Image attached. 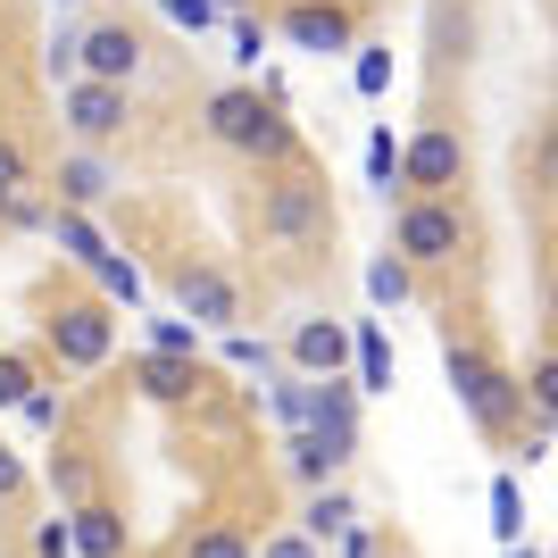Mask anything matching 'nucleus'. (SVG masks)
<instances>
[{
	"instance_id": "23",
	"label": "nucleus",
	"mask_w": 558,
	"mask_h": 558,
	"mask_svg": "<svg viewBox=\"0 0 558 558\" xmlns=\"http://www.w3.org/2000/svg\"><path fill=\"white\" fill-rule=\"evenodd\" d=\"M93 276H100V292H109V301H125V308L142 301V276H134V267H125L117 251H100V258H93Z\"/></svg>"
},
{
	"instance_id": "29",
	"label": "nucleus",
	"mask_w": 558,
	"mask_h": 558,
	"mask_svg": "<svg viewBox=\"0 0 558 558\" xmlns=\"http://www.w3.org/2000/svg\"><path fill=\"white\" fill-rule=\"evenodd\" d=\"M50 484L68 492V500H84V492H93V475H84V459H50Z\"/></svg>"
},
{
	"instance_id": "34",
	"label": "nucleus",
	"mask_w": 558,
	"mask_h": 558,
	"mask_svg": "<svg viewBox=\"0 0 558 558\" xmlns=\"http://www.w3.org/2000/svg\"><path fill=\"white\" fill-rule=\"evenodd\" d=\"M192 558H251V550H242V534H201Z\"/></svg>"
},
{
	"instance_id": "24",
	"label": "nucleus",
	"mask_w": 558,
	"mask_h": 558,
	"mask_svg": "<svg viewBox=\"0 0 558 558\" xmlns=\"http://www.w3.org/2000/svg\"><path fill=\"white\" fill-rule=\"evenodd\" d=\"M75 43H84V25H59V34L43 43V68L59 75V84H75Z\"/></svg>"
},
{
	"instance_id": "33",
	"label": "nucleus",
	"mask_w": 558,
	"mask_h": 558,
	"mask_svg": "<svg viewBox=\"0 0 558 558\" xmlns=\"http://www.w3.org/2000/svg\"><path fill=\"white\" fill-rule=\"evenodd\" d=\"M17 184H25V150H17V142H0V201H9Z\"/></svg>"
},
{
	"instance_id": "40",
	"label": "nucleus",
	"mask_w": 558,
	"mask_h": 558,
	"mask_svg": "<svg viewBox=\"0 0 558 558\" xmlns=\"http://www.w3.org/2000/svg\"><path fill=\"white\" fill-rule=\"evenodd\" d=\"M59 9H68V0H59Z\"/></svg>"
},
{
	"instance_id": "9",
	"label": "nucleus",
	"mask_w": 558,
	"mask_h": 558,
	"mask_svg": "<svg viewBox=\"0 0 558 558\" xmlns=\"http://www.w3.org/2000/svg\"><path fill=\"white\" fill-rule=\"evenodd\" d=\"M175 301H184L192 326H242V301H233V283L217 267H184L175 276Z\"/></svg>"
},
{
	"instance_id": "25",
	"label": "nucleus",
	"mask_w": 558,
	"mask_h": 558,
	"mask_svg": "<svg viewBox=\"0 0 558 558\" xmlns=\"http://www.w3.org/2000/svg\"><path fill=\"white\" fill-rule=\"evenodd\" d=\"M267 400H276L283 425H301V417H308V375H276V384H267Z\"/></svg>"
},
{
	"instance_id": "10",
	"label": "nucleus",
	"mask_w": 558,
	"mask_h": 558,
	"mask_svg": "<svg viewBox=\"0 0 558 558\" xmlns=\"http://www.w3.org/2000/svg\"><path fill=\"white\" fill-rule=\"evenodd\" d=\"M134 59H142V43L125 34V25H93V34L75 43V68H93L100 84H117V75H134Z\"/></svg>"
},
{
	"instance_id": "37",
	"label": "nucleus",
	"mask_w": 558,
	"mask_h": 558,
	"mask_svg": "<svg viewBox=\"0 0 558 558\" xmlns=\"http://www.w3.org/2000/svg\"><path fill=\"white\" fill-rule=\"evenodd\" d=\"M258 50H267V34H258V25H233V59H251V68H258Z\"/></svg>"
},
{
	"instance_id": "14",
	"label": "nucleus",
	"mask_w": 558,
	"mask_h": 558,
	"mask_svg": "<svg viewBox=\"0 0 558 558\" xmlns=\"http://www.w3.org/2000/svg\"><path fill=\"white\" fill-rule=\"evenodd\" d=\"M350 359H359V392H392V342H384V326L350 333Z\"/></svg>"
},
{
	"instance_id": "17",
	"label": "nucleus",
	"mask_w": 558,
	"mask_h": 558,
	"mask_svg": "<svg viewBox=\"0 0 558 558\" xmlns=\"http://www.w3.org/2000/svg\"><path fill=\"white\" fill-rule=\"evenodd\" d=\"M59 192H68V209H93V201H109V167L100 159H68L59 167Z\"/></svg>"
},
{
	"instance_id": "1",
	"label": "nucleus",
	"mask_w": 558,
	"mask_h": 558,
	"mask_svg": "<svg viewBox=\"0 0 558 558\" xmlns=\"http://www.w3.org/2000/svg\"><path fill=\"white\" fill-rule=\"evenodd\" d=\"M258 226L276 233L283 251H317L333 233V201L317 175H283V184H267V209H258Z\"/></svg>"
},
{
	"instance_id": "6",
	"label": "nucleus",
	"mask_w": 558,
	"mask_h": 558,
	"mask_svg": "<svg viewBox=\"0 0 558 558\" xmlns=\"http://www.w3.org/2000/svg\"><path fill=\"white\" fill-rule=\"evenodd\" d=\"M109 342H117V326H109V308H93V301H75V308L50 317V350H59L68 367H100Z\"/></svg>"
},
{
	"instance_id": "19",
	"label": "nucleus",
	"mask_w": 558,
	"mask_h": 558,
	"mask_svg": "<svg viewBox=\"0 0 558 558\" xmlns=\"http://www.w3.org/2000/svg\"><path fill=\"white\" fill-rule=\"evenodd\" d=\"M492 534L500 542L525 534V492H517V475H492Z\"/></svg>"
},
{
	"instance_id": "11",
	"label": "nucleus",
	"mask_w": 558,
	"mask_h": 558,
	"mask_svg": "<svg viewBox=\"0 0 558 558\" xmlns=\"http://www.w3.org/2000/svg\"><path fill=\"white\" fill-rule=\"evenodd\" d=\"M292 359H301V375H333L350 359V333L333 326V317H301V326H292Z\"/></svg>"
},
{
	"instance_id": "41",
	"label": "nucleus",
	"mask_w": 558,
	"mask_h": 558,
	"mask_svg": "<svg viewBox=\"0 0 558 558\" xmlns=\"http://www.w3.org/2000/svg\"><path fill=\"white\" fill-rule=\"evenodd\" d=\"M367 558H375V550H367Z\"/></svg>"
},
{
	"instance_id": "12",
	"label": "nucleus",
	"mask_w": 558,
	"mask_h": 558,
	"mask_svg": "<svg viewBox=\"0 0 558 558\" xmlns=\"http://www.w3.org/2000/svg\"><path fill=\"white\" fill-rule=\"evenodd\" d=\"M68 550H84V558H117V550H125V525H117L100 500H75V517H68Z\"/></svg>"
},
{
	"instance_id": "39",
	"label": "nucleus",
	"mask_w": 558,
	"mask_h": 558,
	"mask_svg": "<svg viewBox=\"0 0 558 558\" xmlns=\"http://www.w3.org/2000/svg\"><path fill=\"white\" fill-rule=\"evenodd\" d=\"M509 558H542V550H525V542H509Z\"/></svg>"
},
{
	"instance_id": "15",
	"label": "nucleus",
	"mask_w": 558,
	"mask_h": 558,
	"mask_svg": "<svg viewBox=\"0 0 558 558\" xmlns=\"http://www.w3.org/2000/svg\"><path fill=\"white\" fill-rule=\"evenodd\" d=\"M192 384H201V367L175 359V350H150V359H142V392H150V400H184Z\"/></svg>"
},
{
	"instance_id": "22",
	"label": "nucleus",
	"mask_w": 558,
	"mask_h": 558,
	"mask_svg": "<svg viewBox=\"0 0 558 558\" xmlns=\"http://www.w3.org/2000/svg\"><path fill=\"white\" fill-rule=\"evenodd\" d=\"M367 292H375V308H400V301H409V258H375Z\"/></svg>"
},
{
	"instance_id": "2",
	"label": "nucleus",
	"mask_w": 558,
	"mask_h": 558,
	"mask_svg": "<svg viewBox=\"0 0 558 558\" xmlns=\"http://www.w3.org/2000/svg\"><path fill=\"white\" fill-rule=\"evenodd\" d=\"M209 134L233 142V150H251V159H283V150H292V125L276 117V93H217Z\"/></svg>"
},
{
	"instance_id": "20",
	"label": "nucleus",
	"mask_w": 558,
	"mask_h": 558,
	"mask_svg": "<svg viewBox=\"0 0 558 558\" xmlns=\"http://www.w3.org/2000/svg\"><path fill=\"white\" fill-rule=\"evenodd\" d=\"M350 517H359V509H350L342 492H317V500H308V517H301V534H308V542H326V534H342Z\"/></svg>"
},
{
	"instance_id": "18",
	"label": "nucleus",
	"mask_w": 558,
	"mask_h": 558,
	"mask_svg": "<svg viewBox=\"0 0 558 558\" xmlns=\"http://www.w3.org/2000/svg\"><path fill=\"white\" fill-rule=\"evenodd\" d=\"M50 233H59V251H68L75 267H93V258L109 251V242H100V233L84 226V217H75V209H50Z\"/></svg>"
},
{
	"instance_id": "32",
	"label": "nucleus",
	"mask_w": 558,
	"mask_h": 558,
	"mask_svg": "<svg viewBox=\"0 0 558 558\" xmlns=\"http://www.w3.org/2000/svg\"><path fill=\"white\" fill-rule=\"evenodd\" d=\"M167 17L184 25V34H201V25H209V17H217V0H167Z\"/></svg>"
},
{
	"instance_id": "7",
	"label": "nucleus",
	"mask_w": 558,
	"mask_h": 558,
	"mask_svg": "<svg viewBox=\"0 0 558 558\" xmlns=\"http://www.w3.org/2000/svg\"><path fill=\"white\" fill-rule=\"evenodd\" d=\"M459 167H466L459 134L434 125V134H417L409 150H400V184H409V192H450V184H459Z\"/></svg>"
},
{
	"instance_id": "3",
	"label": "nucleus",
	"mask_w": 558,
	"mask_h": 558,
	"mask_svg": "<svg viewBox=\"0 0 558 558\" xmlns=\"http://www.w3.org/2000/svg\"><path fill=\"white\" fill-rule=\"evenodd\" d=\"M450 392H459V409H466L475 425H492V434H500V425L525 409L517 375H509V367H492L484 350H466V342H450Z\"/></svg>"
},
{
	"instance_id": "36",
	"label": "nucleus",
	"mask_w": 558,
	"mask_h": 558,
	"mask_svg": "<svg viewBox=\"0 0 558 558\" xmlns=\"http://www.w3.org/2000/svg\"><path fill=\"white\" fill-rule=\"evenodd\" d=\"M258 558H317V542H308V534H283V542H267Z\"/></svg>"
},
{
	"instance_id": "31",
	"label": "nucleus",
	"mask_w": 558,
	"mask_h": 558,
	"mask_svg": "<svg viewBox=\"0 0 558 558\" xmlns=\"http://www.w3.org/2000/svg\"><path fill=\"white\" fill-rule=\"evenodd\" d=\"M150 342L175 350V359H192V326H184V317H159V326H150Z\"/></svg>"
},
{
	"instance_id": "4",
	"label": "nucleus",
	"mask_w": 558,
	"mask_h": 558,
	"mask_svg": "<svg viewBox=\"0 0 558 558\" xmlns=\"http://www.w3.org/2000/svg\"><path fill=\"white\" fill-rule=\"evenodd\" d=\"M459 209H450V201H417V209H400V258H409V267H442V258H459Z\"/></svg>"
},
{
	"instance_id": "5",
	"label": "nucleus",
	"mask_w": 558,
	"mask_h": 558,
	"mask_svg": "<svg viewBox=\"0 0 558 558\" xmlns=\"http://www.w3.org/2000/svg\"><path fill=\"white\" fill-rule=\"evenodd\" d=\"M308 434H317V442H333L350 459V450H359V400H350V384L342 375H308Z\"/></svg>"
},
{
	"instance_id": "21",
	"label": "nucleus",
	"mask_w": 558,
	"mask_h": 558,
	"mask_svg": "<svg viewBox=\"0 0 558 558\" xmlns=\"http://www.w3.org/2000/svg\"><path fill=\"white\" fill-rule=\"evenodd\" d=\"M367 184L384 192V201H392V192H409V184H400V142H392V134L367 142Z\"/></svg>"
},
{
	"instance_id": "35",
	"label": "nucleus",
	"mask_w": 558,
	"mask_h": 558,
	"mask_svg": "<svg viewBox=\"0 0 558 558\" xmlns=\"http://www.w3.org/2000/svg\"><path fill=\"white\" fill-rule=\"evenodd\" d=\"M517 392H534V409L550 417V400H558V375H550V359H542V367H534V384H517Z\"/></svg>"
},
{
	"instance_id": "8",
	"label": "nucleus",
	"mask_w": 558,
	"mask_h": 558,
	"mask_svg": "<svg viewBox=\"0 0 558 558\" xmlns=\"http://www.w3.org/2000/svg\"><path fill=\"white\" fill-rule=\"evenodd\" d=\"M59 109H68V125H75L84 142H109L117 125H125V93H117V84H100V75H75Z\"/></svg>"
},
{
	"instance_id": "27",
	"label": "nucleus",
	"mask_w": 558,
	"mask_h": 558,
	"mask_svg": "<svg viewBox=\"0 0 558 558\" xmlns=\"http://www.w3.org/2000/svg\"><path fill=\"white\" fill-rule=\"evenodd\" d=\"M25 392H34V367H25V359H0V409H17Z\"/></svg>"
},
{
	"instance_id": "30",
	"label": "nucleus",
	"mask_w": 558,
	"mask_h": 558,
	"mask_svg": "<svg viewBox=\"0 0 558 558\" xmlns=\"http://www.w3.org/2000/svg\"><path fill=\"white\" fill-rule=\"evenodd\" d=\"M226 359L233 367H267V342H251L242 326H226Z\"/></svg>"
},
{
	"instance_id": "13",
	"label": "nucleus",
	"mask_w": 558,
	"mask_h": 558,
	"mask_svg": "<svg viewBox=\"0 0 558 558\" xmlns=\"http://www.w3.org/2000/svg\"><path fill=\"white\" fill-rule=\"evenodd\" d=\"M283 34H292L301 50H317V59H326V50H350V17H342V9H317V0H308V9H292V17H283Z\"/></svg>"
},
{
	"instance_id": "26",
	"label": "nucleus",
	"mask_w": 558,
	"mask_h": 558,
	"mask_svg": "<svg viewBox=\"0 0 558 558\" xmlns=\"http://www.w3.org/2000/svg\"><path fill=\"white\" fill-rule=\"evenodd\" d=\"M384 84H392V50H359V93H384Z\"/></svg>"
},
{
	"instance_id": "28",
	"label": "nucleus",
	"mask_w": 558,
	"mask_h": 558,
	"mask_svg": "<svg viewBox=\"0 0 558 558\" xmlns=\"http://www.w3.org/2000/svg\"><path fill=\"white\" fill-rule=\"evenodd\" d=\"M17 409H25V425H34V434H59V392H25Z\"/></svg>"
},
{
	"instance_id": "16",
	"label": "nucleus",
	"mask_w": 558,
	"mask_h": 558,
	"mask_svg": "<svg viewBox=\"0 0 558 558\" xmlns=\"http://www.w3.org/2000/svg\"><path fill=\"white\" fill-rule=\"evenodd\" d=\"M292 475H301V484H333V475H342V450L333 442H317V434H308V425H292Z\"/></svg>"
},
{
	"instance_id": "38",
	"label": "nucleus",
	"mask_w": 558,
	"mask_h": 558,
	"mask_svg": "<svg viewBox=\"0 0 558 558\" xmlns=\"http://www.w3.org/2000/svg\"><path fill=\"white\" fill-rule=\"evenodd\" d=\"M17 484H25V466L9 459V450H0V500H9V492H17Z\"/></svg>"
}]
</instances>
